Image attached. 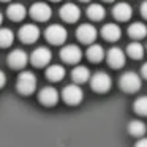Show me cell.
I'll return each mask as SVG.
<instances>
[{"mask_svg":"<svg viewBox=\"0 0 147 147\" xmlns=\"http://www.w3.org/2000/svg\"><path fill=\"white\" fill-rule=\"evenodd\" d=\"M45 36L51 45H62V43L67 41L68 33H67V29L63 26H60V24H52V26H49L46 29Z\"/></svg>","mask_w":147,"mask_h":147,"instance_id":"5","label":"cell"},{"mask_svg":"<svg viewBox=\"0 0 147 147\" xmlns=\"http://www.w3.org/2000/svg\"><path fill=\"white\" fill-rule=\"evenodd\" d=\"M46 78L52 82H59L65 78V68L62 65H49L46 68Z\"/></svg>","mask_w":147,"mask_h":147,"instance_id":"19","label":"cell"},{"mask_svg":"<svg viewBox=\"0 0 147 147\" xmlns=\"http://www.w3.org/2000/svg\"><path fill=\"white\" fill-rule=\"evenodd\" d=\"M16 89L19 93L22 95H30V93L35 92L36 89V76L32 71H22L18 78V84Z\"/></svg>","mask_w":147,"mask_h":147,"instance_id":"1","label":"cell"},{"mask_svg":"<svg viewBox=\"0 0 147 147\" xmlns=\"http://www.w3.org/2000/svg\"><path fill=\"white\" fill-rule=\"evenodd\" d=\"M127 54L130 55L131 59H134V60H139V59L144 57V46L138 41L130 43V45L127 46Z\"/></svg>","mask_w":147,"mask_h":147,"instance_id":"25","label":"cell"},{"mask_svg":"<svg viewBox=\"0 0 147 147\" xmlns=\"http://www.w3.org/2000/svg\"><path fill=\"white\" fill-rule=\"evenodd\" d=\"M119 84H120L122 90L133 93V92H138V90L141 89L142 81H141V78L138 76L134 71H125L120 76V79H119Z\"/></svg>","mask_w":147,"mask_h":147,"instance_id":"2","label":"cell"},{"mask_svg":"<svg viewBox=\"0 0 147 147\" xmlns=\"http://www.w3.org/2000/svg\"><path fill=\"white\" fill-rule=\"evenodd\" d=\"M89 81H90L92 90H95V92H98V93L108 92V90L111 89V86H112L111 76H109L108 73H105V71H96L93 76H90Z\"/></svg>","mask_w":147,"mask_h":147,"instance_id":"3","label":"cell"},{"mask_svg":"<svg viewBox=\"0 0 147 147\" xmlns=\"http://www.w3.org/2000/svg\"><path fill=\"white\" fill-rule=\"evenodd\" d=\"M14 41V33L11 29L0 27V48H10Z\"/></svg>","mask_w":147,"mask_h":147,"instance_id":"24","label":"cell"},{"mask_svg":"<svg viewBox=\"0 0 147 147\" xmlns=\"http://www.w3.org/2000/svg\"><path fill=\"white\" fill-rule=\"evenodd\" d=\"M133 109H134V112H138L141 115H147V95L139 96V98L134 100Z\"/></svg>","mask_w":147,"mask_h":147,"instance_id":"26","label":"cell"},{"mask_svg":"<svg viewBox=\"0 0 147 147\" xmlns=\"http://www.w3.org/2000/svg\"><path fill=\"white\" fill-rule=\"evenodd\" d=\"M82 57V51L76 45H67L60 51V59L65 63H78Z\"/></svg>","mask_w":147,"mask_h":147,"instance_id":"8","label":"cell"},{"mask_svg":"<svg viewBox=\"0 0 147 147\" xmlns=\"http://www.w3.org/2000/svg\"><path fill=\"white\" fill-rule=\"evenodd\" d=\"M38 100L45 106H54L59 101V92L54 87H43L38 93Z\"/></svg>","mask_w":147,"mask_h":147,"instance_id":"14","label":"cell"},{"mask_svg":"<svg viewBox=\"0 0 147 147\" xmlns=\"http://www.w3.org/2000/svg\"><path fill=\"white\" fill-rule=\"evenodd\" d=\"M51 59H52V52L49 51L48 48H45V46L36 48L35 51L32 52V55H30V62H32L35 67H40V68L49 65Z\"/></svg>","mask_w":147,"mask_h":147,"instance_id":"7","label":"cell"},{"mask_svg":"<svg viewBox=\"0 0 147 147\" xmlns=\"http://www.w3.org/2000/svg\"><path fill=\"white\" fill-rule=\"evenodd\" d=\"M101 35H103V38L108 40V41H117V40L122 36V30H120V27H119L117 24L108 22V24H105V26L101 27Z\"/></svg>","mask_w":147,"mask_h":147,"instance_id":"16","label":"cell"},{"mask_svg":"<svg viewBox=\"0 0 147 147\" xmlns=\"http://www.w3.org/2000/svg\"><path fill=\"white\" fill-rule=\"evenodd\" d=\"M96 35H98V32H96V29L92 26V24H81L79 27L76 29V36L78 40H79L81 43H86V45H90V43L95 41Z\"/></svg>","mask_w":147,"mask_h":147,"instance_id":"9","label":"cell"},{"mask_svg":"<svg viewBox=\"0 0 147 147\" xmlns=\"http://www.w3.org/2000/svg\"><path fill=\"white\" fill-rule=\"evenodd\" d=\"M105 14H106V10H105V7L100 5V3H92L87 8V16L92 21H101L103 18H105Z\"/></svg>","mask_w":147,"mask_h":147,"instance_id":"22","label":"cell"},{"mask_svg":"<svg viewBox=\"0 0 147 147\" xmlns=\"http://www.w3.org/2000/svg\"><path fill=\"white\" fill-rule=\"evenodd\" d=\"M62 98H63V101L67 103V105L74 106V105H79V103L82 101L84 92L78 84H68V86H65L63 90H62Z\"/></svg>","mask_w":147,"mask_h":147,"instance_id":"4","label":"cell"},{"mask_svg":"<svg viewBox=\"0 0 147 147\" xmlns=\"http://www.w3.org/2000/svg\"><path fill=\"white\" fill-rule=\"evenodd\" d=\"M105 49H103V46L100 45H90L89 49H87V59H89L90 62H93V63H96V62H101L103 59H105Z\"/></svg>","mask_w":147,"mask_h":147,"instance_id":"20","label":"cell"},{"mask_svg":"<svg viewBox=\"0 0 147 147\" xmlns=\"http://www.w3.org/2000/svg\"><path fill=\"white\" fill-rule=\"evenodd\" d=\"M27 62H29V55L22 49H13L10 52V55H8V65L11 68H14V70L24 68L27 65Z\"/></svg>","mask_w":147,"mask_h":147,"instance_id":"11","label":"cell"},{"mask_svg":"<svg viewBox=\"0 0 147 147\" xmlns=\"http://www.w3.org/2000/svg\"><path fill=\"white\" fill-rule=\"evenodd\" d=\"M71 78H73L74 84H84V82H87V81L90 79V71H89L87 67L79 65V67L73 68V71H71Z\"/></svg>","mask_w":147,"mask_h":147,"instance_id":"18","label":"cell"},{"mask_svg":"<svg viewBox=\"0 0 147 147\" xmlns=\"http://www.w3.org/2000/svg\"><path fill=\"white\" fill-rule=\"evenodd\" d=\"M128 131H130V134H133V136L144 138V134H146V131H147V127L142 120H131L130 123H128Z\"/></svg>","mask_w":147,"mask_h":147,"instance_id":"23","label":"cell"},{"mask_svg":"<svg viewBox=\"0 0 147 147\" xmlns=\"http://www.w3.org/2000/svg\"><path fill=\"white\" fill-rule=\"evenodd\" d=\"M30 16H32L35 21L46 22V21H49V18L52 16V8L49 7L48 3L36 2V3H33L32 8H30Z\"/></svg>","mask_w":147,"mask_h":147,"instance_id":"6","label":"cell"},{"mask_svg":"<svg viewBox=\"0 0 147 147\" xmlns=\"http://www.w3.org/2000/svg\"><path fill=\"white\" fill-rule=\"evenodd\" d=\"M112 14H114V18L117 21H128L131 18V14H133V8L127 2H119L112 8Z\"/></svg>","mask_w":147,"mask_h":147,"instance_id":"15","label":"cell"},{"mask_svg":"<svg viewBox=\"0 0 147 147\" xmlns=\"http://www.w3.org/2000/svg\"><path fill=\"white\" fill-rule=\"evenodd\" d=\"M106 59H108L109 67H112V68H122L125 65V52L120 48H115V46L108 51Z\"/></svg>","mask_w":147,"mask_h":147,"instance_id":"13","label":"cell"},{"mask_svg":"<svg viewBox=\"0 0 147 147\" xmlns=\"http://www.w3.org/2000/svg\"><path fill=\"white\" fill-rule=\"evenodd\" d=\"M128 35L131 38H136V40H141L147 35V26L144 22H133L130 24L128 27Z\"/></svg>","mask_w":147,"mask_h":147,"instance_id":"21","label":"cell"},{"mask_svg":"<svg viewBox=\"0 0 147 147\" xmlns=\"http://www.w3.org/2000/svg\"><path fill=\"white\" fill-rule=\"evenodd\" d=\"M134 147H147V138L146 136L141 138V139L136 142V146H134Z\"/></svg>","mask_w":147,"mask_h":147,"instance_id":"28","label":"cell"},{"mask_svg":"<svg viewBox=\"0 0 147 147\" xmlns=\"http://www.w3.org/2000/svg\"><path fill=\"white\" fill-rule=\"evenodd\" d=\"M60 18L65 21V22H70V24L76 22V21L81 18L79 7H78V5H74V3L63 5V7L60 8Z\"/></svg>","mask_w":147,"mask_h":147,"instance_id":"12","label":"cell"},{"mask_svg":"<svg viewBox=\"0 0 147 147\" xmlns=\"http://www.w3.org/2000/svg\"><path fill=\"white\" fill-rule=\"evenodd\" d=\"M81 2H89V0H81Z\"/></svg>","mask_w":147,"mask_h":147,"instance_id":"34","label":"cell"},{"mask_svg":"<svg viewBox=\"0 0 147 147\" xmlns=\"http://www.w3.org/2000/svg\"><path fill=\"white\" fill-rule=\"evenodd\" d=\"M7 84V76H5V73L3 71H0V89Z\"/></svg>","mask_w":147,"mask_h":147,"instance_id":"29","label":"cell"},{"mask_svg":"<svg viewBox=\"0 0 147 147\" xmlns=\"http://www.w3.org/2000/svg\"><path fill=\"white\" fill-rule=\"evenodd\" d=\"M40 38V29L35 24H24L19 30V40L26 45L35 43Z\"/></svg>","mask_w":147,"mask_h":147,"instance_id":"10","label":"cell"},{"mask_svg":"<svg viewBox=\"0 0 147 147\" xmlns=\"http://www.w3.org/2000/svg\"><path fill=\"white\" fill-rule=\"evenodd\" d=\"M26 14H27V10L22 3H11L7 10V16L14 22H21L26 18Z\"/></svg>","mask_w":147,"mask_h":147,"instance_id":"17","label":"cell"},{"mask_svg":"<svg viewBox=\"0 0 147 147\" xmlns=\"http://www.w3.org/2000/svg\"><path fill=\"white\" fill-rule=\"evenodd\" d=\"M52 2H60V0H52Z\"/></svg>","mask_w":147,"mask_h":147,"instance_id":"35","label":"cell"},{"mask_svg":"<svg viewBox=\"0 0 147 147\" xmlns=\"http://www.w3.org/2000/svg\"><path fill=\"white\" fill-rule=\"evenodd\" d=\"M105 2H114V0H105Z\"/></svg>","mask_w":147,"mask_h":147,"instance_id":"33","label":"cell"},{"mask_svg":"<svg viewBox=\"0 0 147 147\" xmlns=\"http://www.w3.org/2000/svg\"><path fill=\"white\" fill-rule=\"evenodd\" d=\"M0 2H10V0H0Z\"/></svg>","mask_w":147,"mask_h":147,"instance_id":"32","label":"cell"},{"mask_svg":"<svg viewBox=\"0 0 147 147\" xmlns=\"http://www.w3.org/2000/svg\"><path fill=\"white\" fill-rule=\"evenodd\" d=\"M141 14L147 19V0H144L142 5H141Z\"/></svg>","mask_w":147,"mask_h":147,"instance_id":"27","label":"cell"},{"mask_svg":"<svg viewBox=\"0 0 147 147\" xmlns=\"http://www.w3.org/2000/svg\"><path fill=\"white\" fill-rule=\"evenodd\" d=\"M141 73H142V76L147 79V62L142 65V68H141Z\"/></svg>","mask_w":147,"mask_h":147,"instance_id":"30","label":"cell"},{"mask_svg":"<svg viewBox=\"0 0 147 147\" xmlns=\"http://www.w3.org/2000/svg\"><path fill=\"white\" fill-rule=\"evenodd\" d=\"M2 22H3V14L0 13V26H2Z\"/></svg>","mask_w":147,"mask_h":147,"instance_id":"31","label":"cell"}]
</instances>
